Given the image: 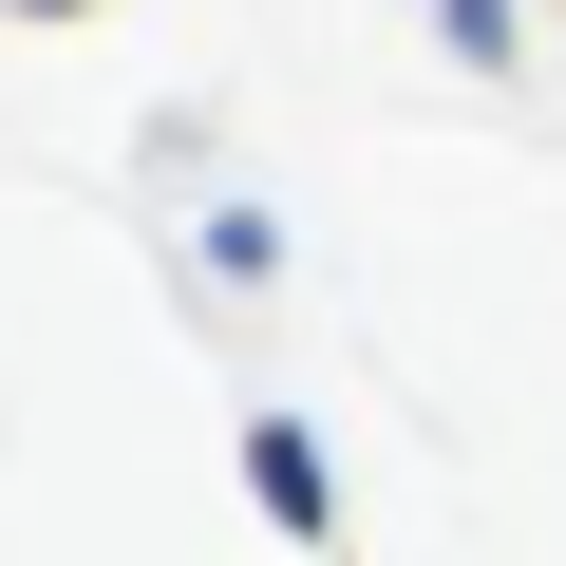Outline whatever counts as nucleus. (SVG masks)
<instances>
[{
  "label": "nucleus",
  "instance_id": "f257e3e1",
  "mask_svg": "<svg viewBox=\"0 0 566 566\" xmlns=\"http://www.w3.org/2000/svg\"><path fill=\"white\" fill-rule=\"evenodd\" d=\"M245 491H264V528H322V510H340V491H322V453H303V434H245Z\"/></svg>",
  "mask_w": 566,
  "mask_h": 566
},
{
  "label": "nucleus",
  "instance_id": "f03ea898",
  "mask_svg": "<svg viewBox=\"0 0 566 566\" xmlns=\"http://www.w3.org/2000/svg\"><path fill=\"white\" fill-rule=\"evenodd\" d=\"M39 20H76V0H39Z\"/></svg>",
  "mask_w": 566,
  "mask_h": 566
}]
</instances>
